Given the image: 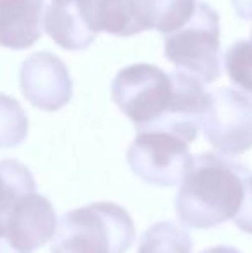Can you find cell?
<instances>
[{
    "label": "cell",
    "mask_w": 252,
    "mask_h": 253,
    "mask_svg": "<svg viewBox=\"0 0 252 253\" xmlns=\"http://www.w3.org/2000/svg\"><path fill=\"white\" fill-rule=\"evenodd\" d=\"M251 170L218 153L194 157L180 181L176 213L182 224L195 229H211L233 219L246 193Z\"/></svg>",
    "instance_id": "obj_1"
},
{
    "label": "cell",
    "mask_w": 252,
    "mask_h": 253,
    "mask_svg": "<svg viewBox=\"0 0 252 253\" xmlns=\"http://www.w3.org/2000/svg\"><path fill=\"white\" fill-rule=\"evenodd\" d=\"M133 241L130 213L112 202H97L64 213L55 226L50 253H125Z\"/></svg>",
    "instance_id": "obj_2"
},
{
    "label": "cell",
    "mask_w": 252,
    "mask_h": 253,
    "mask_svg": "<svg viewBox=\"0 0 252 253\" xmlns=\"http://www.w3.org/2000/svg\"><path fill=\"white\" fill-rule=\"evenodd\" d=\"M164 55L176 69L212 83L221 74L219 16L205 2H195L194 14L183 26L164 35Z\"/></svg>",
    "instance_id": "obj_3"
},
{
    "label": "cell",
    "mask_w": 252,
    "mask_h": 253,
    "mask_svg": "<svg viewBox=\"0 0 252 253\" xmlns=\"http://www.w3.org/2000/svg\"><path fill=\"white\" fill-rule=\"evenodd\" d=\"M112 100L137 131L164 124L173 105V80L161 67L133 64L123 67L111 84Z\"/></svg>",
    "instance_id": "obj_4"
},
{
    "label": "cell",
    "mask_w": 252,
    "mask_h": 253,
    "mask_svg": "<svg viewBox=\"0 0 252 253\" xmlns=\"http://www.w3.org/2000/svg\"><path fill=\"white\" fill-rule=\"evenodd\" d=\"M189 145L185 138L168 129H142L128 147V166L145 183L175 186L194 159Z\"/></svg>",
    "instance_id": "obj_5"
},
{
    "label": "cell",
    "mask_w": 252,
    "mask_h": 253,
    "mask_svg": "<svg viewBox=\"0 0 252 253\" xmlns=\"http://www.w3.org/2000/svg\"><path fill=\"white\" fill-rule=\"evenodd\" d=\"M201 129L214 150L240 155L252 148V102L242 91L219 88L207 93Z\"/></svg>",
    "instance_id": "obj_6"
},
{
    "label": "cell",
    "mask_w": 252,
    "mask_h": 253,
    "mask_svg": "<svg viewBox=\"0 0 252 253\" xmlns=\"http://www.w3.org/2000/svg\"><path fill=\"white\" fill-rule=\"evenodd\" d=\"M55 226L52 203L33 191L19 198L0 219V236L17 253H33L54 236Z\"/></svg>",
    "instance_id": "obj_7"
},
{
    "label": "cell",
    "mask_w": 252,
    "mask_h": 253,
    "mask_svg": "<svg viewBox=\"0 0 252 253\" xmlns=\"http://www.w3.org/2000/svg\"><path fill=\"white\" fill-rule=\"evenodd\" d=\"M19 86L33 107L55 112L73 97V80L66 64L50 52H37L23 62Z\"/></svg>",
    "instance_id": "obj_8"
},
{
    "label": "cell",
    "mask_w": 252,
    "mask_h": 253,
    "mask_svg": "<svg viewBox=\"0 0 252 253\" xmlns=\"http://www.w3.org/2000/svg\"><path fill=\"white\" fill-rule=\"evenodd\" d=\"M44 0H0V47L24 50L42 37Z\"/></svg>",
    "instance_id": "obj_9"
},
{
    "label": "cell",
    "mask_w": 252,
    "mask_h": 253,
    "mask_svg": "<svg viewBox=\"0 0 252 253\" xmlns=\"http://www.w3.org/2000/svg\"><path fill=\"white\" fill-rule=\"evenodd\" d=\"M47 35L64 50H85L97 38L78 5V0H52L44 16Z\"/></svg>",
    "instance_id": "obj_10"
},
{
    "label": "cell",
    "mask_w": 252,
    "mask_h": 253,
    "mask_svg": "<svg viewBox=\"0 0 252 253\" xmlns=\"http://www.w3.org/2000/svg\"><path fill=\"white\" fill-rule=\"evenodd\" d=\"M195 2L197 0H130V10L140 31L155 30L168 35L190 19Z\"/></svg>",
    "instance_id": "obj_11"
},
{
    "label": "cell",
    "mask_w": 252,
    "mask_h": 253,
    "mask_svg": "<svg viewBox=\"0 0 252 253\" xmlns=\"http://www.w3.org/2000/svg\"><path fill=\"white\" fill-rule=\"evenodd\" d=\"M78 5L94 33L104 31L121 38L142 33L131 16L130 0H78Z\"/></svg>",
    "instance_id": "obj_12"
},
{
    "label": "cell",
    "mask_w": 252,
    "mask_h": 253,
    "mask_svg": "<svg viewBox=\"0 0 252 253\" xmlns=\"http://www.w3.org/2000/svg\"><path fill=\"white\" fill-rule=\"evenodd\" d=\"M194 243L189 231L175 222H157L140 238L137 253H192Z\"/></svg>",
    "instance_id": "obj_13"
},
{
    "label": "cell",
    "mask_w": 252,
    "mask_h": 253,
    "mask_svg": "<svg viewBox=\"0 0 252 253\" xmlns=\"http://www.w3.org/2000/svg\"><path fill=\"white\" fill-rule=\"evenodd\" d=\"M37 191L33 174L14 159L0 160V219L24 195Z\"/></svg>",
    "instance_id": "obj_14"
},
{
    "label": "cell",
    "mask_w": 252,
    "mask_h": 253,
    "mask_svg": "<svg viewBox=\"0 0 252 253\" xmlns=\"http://www.w3.org/2000/svg\"><path fill=\"white\" fill-rule=\"evenodd\" d=\"M28 136V117L21 103L0 93V148L21 145Z\"/></svg>",
    "instance_id": "obj_15"
},
{
    "label": "cell",
    "mask_w": 252,
    "mask_h": 253,
    "mask_svg": "<svg viewBox=\"0 0 252 253\" xmlns=\"http://www.w3.org/2000/svg\"><path fill=\"white\" fill-rule=\"evenodd\" d=\"M230 81L252 98V40H239L223 55Z\"/></svg>",
    "instance_id": "obj_16"
},
{
    "label": "cell",
    "mask_w": 252,
    "mask_h": 253,
    "mask_svg": "<svg viewBox=\"0 0 252 253\" xmlns=\"http://www.w3.org/2000/svg\"><path fill=\"white\" fill-rule=\"evenodd\" d=\"M233 220L240 231L252 234V174H249V177L246 179V193H244L242 205Z\"/></svg>",
    "instance_id": "obj_17"
},
{
    "label": "cell",
    "mask_w": 252,
    "mask_h": 253,
    "mask_svg": "<svg viewBox=\"0 0 252 253\" xmlns=\"http://www.w3.org/2000/svg\"><path fill=\"white\" fill-rule=\"evenodd\" d=\"M237 16L244 21H252V0H230Z\"/></svg>",
    "instance_id": "obj_18"
},
{
    "label": "cell",
    "mask_w": 252,
    "mask_h": 253,
    "mask_svg": "<svg viewBox=\"0 0 252 253\" xmlns=\"http://www.w3.org/2000/svg\"><path fill=\"white\" fill-rule=\"evenodd\" d=\"M201 253H242L237 248H232V247H225V245H219V247H212V248H207V250L201 252Z\"/></svg>",
    "instance_id": "obj_19"
},
{
    "label": "cell",
    "mask_w": 252,
    "mask_h": 253,
    "mask_svg": "<svg viewBox=\"0 0 252 253\" xmlns=\"http://www.w3.org/2000/svg\"><path fill=\"white\" fill-rule=\"evenodd\" d=\"M0 253H17V252L14 250V248L10 247V245L7 243V241L3 240L2 236H0Z\"/></svg>",
    "instance_id": "obj_20"
},
{
    "label": "cell",
    "mask_w": 252,
    "mask_h": 253,
    "mask_svg": "<svg viewBox=\"0 0 252 253\" xmlns=\"http://www.w3.org/2000/svg\"><path fill=\"white\" fill-rule=\"evenodd\" d=\"M251 40H252V33H251Z\"/></svg>",
    "instance_id": "obj_21"
}]
</instances>
